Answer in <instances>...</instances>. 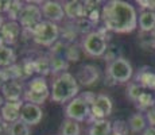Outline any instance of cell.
I'll use <instances>...</instances> for the list:
<instances>
[{"label":"cell","instance_id":"6da1fadb","mask_svg":"<svg viewBox=\"0 0 155 135\" xmlns=\"http://www.w3.org/2000/svg\"><path fill=\"white\" fill-rule=\"evenodd\" d=\"M139 15L131 3L123 0H109L101 7L104 29L115 34H130L138 27Z\"/></svg>","mask_w":155,"mask_h":135},{"label":"cell","instance_id":"7a4b0ae2","mask_svg":"<svg viewBox=\"0 0 155 135\" xmlns=\"http://www.w3.org/2000/svg\"><path fill=\"white\" fill-rule=\"evenodd\" d=\"M78 92L80 84L76 76H73L69 72H65L62 74H58L53 81L50 99H51V101L58 104L69 103L74 97L78 96Z\"/></svg>","mask_w":155,"mask_h":135},{"label":"cell","instance_id":"3957f363","mask_svg":"<svg viewBox=\"0 0 155 135\" xmlns=\"http://www.w3.org/2000/svg\"><path fill=\"white\" fill-rule=\"evenodd\" d=\"M108 32L105 29L91 31L82 37L81 41V49L86 56L89 57H103L105 56L108 50V42H107V34Z\"/></svg>","mask_w":155,"mask_h":135},{"label":"cell","instance_id":"277c9868","mask_svg":"<svg viewBox=\"0 0 155 135\" xmlns=\"http://www.w3.org/2000/svg\"><path fill=\"white\" fill-rule=\"evenodd\" d=\"M59 35H61L59 26L57 23H53V22L43 19V22L32 31L31 38L37 45L46 46V47H53L59 41Z\"/></svg>","mask_w":155,"mask_h":135},{"label":"cell","instance_id":"5b68a950","mask_svg":"<svg viewBox=\"0 0 155 135\" xmlns=\"http://www.w3.org/2000/svg\"><path fill=\"white\" fill-rule=\"evenodd\" d=\"M107 76L115 84L116 83H119V84L130 83V80L134 76L132 65L124 57H117L112 62H109L108 68H107Z\"/></svg>","mask_w":155,"mask_h":135},{"label":"cell","instance_id":"8992f818","mask_svg":"<svg viewBox=\"0 0 155 135\" xmlns=\"http://www.w3.org/2000/svg\"><path fill=\"white\" fill-rule=\"evenodd\" d=\"M42 18L43 15H42V10H41V5H37L34 2H28L23 7L18 22L22 26L23 31L28 32L31 35L32 31L43 22Z\"/></svg>","mask_w":155,"mask_h":135},{"label":"cell","instance_id":"52a82bcc","mask_svg":"<svg viewBox=\"0 0 155 135\" xmlns=\"http://www.w3.org/2000/svg\"><path fill=\"white\" fill-rule=\"evenodd\" d=\"M65 116H66V119H70V120H74L77 123L88 122L91 118V104L81 95L77 96L66 104Z\"/></svg>","mask_w":155,"mask_h":135},{"label":"cell","instance_id":"ba28073f","mask_svg":"<svg viewBox=\"0 0 155 135\" xmlns=\"http://www.w3.org/2000/svg\"><path fill=\"white\" fill-rule=\"evenodd\" d=\"M113 104L112 100L107 95H96V99L91 106V118L89 123H93L96 120H104L112 113Z\"/></svg>","mask_w":155,"mask_h":135},{"label":"cell","instance_id":"9c48e42d","mask_svg":"<svg viewBox=\"0 0 155 135\" xmlns=\"http://www.w3.org/2000/svg\"><path fill=\"white\" fill-rule=\"evenodd\" d=\"M41 10L45 20H49L53 23H59L66 18L65 15L64 5L59 2H53V0H47V2L41 3Z\"/></svg>","mask_w":155,"mask_h":135},{"label":"cell","instance_id":"30bf717a","mask_svg":"<svg viewBox=\"0 0 155 135\" xmlns=\"http://www.w3.org/2000/svg\"><path fill=\"white\" fill-rule=\"evenodd\" d=\"M23 29L19 25V22H12V20H5L3 23L2 27V35L0 39L4 45L12 46L14 43H16V41L19 39L20 34H22Z\"/></svg>","mask_w":155,"mask_h":135},{"label":"cell","instance_id":"8fae6325","mask_svg":"<svg viewBox=\"0 0 155 135\" xmlns=\"http://www.w3.org/2000/svg\"><path fill=\"white\" fill-rule=\"evenodd\" d=\"M76 79L78 81V84H81V85L91 86L99 81L100 69L97 68L96 65H92V64L82 65V66L78 69V72H77Z\"/></svg>","mask_w":155,"mask_h":135},{"label":"cell","instance_id":"7c38bea8","mask_svg":"<svg viewBox=\"0 0 155 135\" xmlns=\"http://www.w3.org/2000/svg\"><path fill=\"white\" fill-rule=\"evenodd\" d=\"M25 104L23 100L19 101H5L0 108V116L3 118V120L8 124L20 120V111Z\"/></svg>","mask_w":155,"mask_h":135},{"label":"cell","instance_id":"4fadbf2b","mask_svg":"<svg viewBox=\"0 0 155 135\" xmlns=\"http://www.w3.org/2000/svg\"><path fill=\"white\" fill-rule=\"evenodd\" d=\"M25 85L22 81H7L2 88L0 93L5 101H19L25 96Z\"/></svg>","mask_w":155,"mask_h":135},{"label":"cell","instance_id":"5bb4252c","mask_svg":"<svg viewBox=\"0 0 155 135\" xmlns=\"http://www.w3.org/2000/svg\"><path fill=\"white\" fill-rule=\"evenodd\" d=\"M43 118V111L41 106H35L31 103H25L20 111V120L28 126L38 124Z\"/></svg>","mask_w":155,"mask_h":135},{"label":"cell","instance_id":"9a60e30c","mask_svg":"<svg viewBox=\"0 0 155 135\" xmlns=\"http://www.w3.org/2000/svg\"><path fill=\"white\" fill-rule=\"evenodd\" d=\"M64 10L65 15L69 19H71L73 22L82 19L84 18V2H78V0H70V2H65L64 4Z\"/></svg>","mask_w":155,"mask_h":135},{"label":"cell","instance_id":"2e32d148","mask_svg":"<svg viewBox=\"0 0 155 135\" xmlns=\"http://www.w3.org/2000/svg\"><path fill=\"white\" fill-rule=\"evenodd\" d=\"M135 81L140 84L144 89L155 91V72H153L150 68H142L136 74Z\"/></svg>","mask_w":155,"mask_h":135},{"label":"cell","instance_id":"e0dca14e","mask_svg":"<svg viewBox=\"0 0 155 135\" xmlns=\"http://www.w3.org/2000/svg\"><path fill=\"white\" fill-rule=\"evenodd\" d=\"M99 4V2H84V18L93 26L101 20V10Z\"/></svg>","mask_w":155,"mask_h":135},{"label":"cell","instance_id":"ac0fdd59","mask_svg":"<svg viewBox=\"0 0 155 135\" xmlns=\"http://www.w3.org/2000/svg\"><path fill=\"white\" fill-rule=\"evenodd\" d=\"M127 123H128L130 131L134 134H142L143 131L148 127L146 115H143L142 112H136V113H134V115H131Z\"/></svg>","mask_w":155,"mask_h":135},{"label":"cell","instance_id":"d6986e66","mask_svg":"<svg viewBox=\"0 0 155 135\" xmlns=\"http://www.w3.org/2000/svg\"><path fill=\"white\" fill-rule=\"evenodd\" d=\"M16 64V53L11 46L4 45L0 39V68L4 69Z\"/></svg>","mask_w":155,"mask_h":135},{"label":"cell","instance_id":"ffe728a7","mask_svg":"<svg viewBox=\"0 0 155 135\" xmlns=\"http://www.w3.org/2000/svg\"><path fill=\"white\" fill-rule=\"evenodd\" d=\"M138 23L140 32H153L155 30V11H140Z\"/></svg>","mask_w":155,"mask_h":135},{"label":"cell","instance_id":"44dd1931","mask_svg":"<svg viewBox=\"0 0 155 135\" xmlns=\"http://www.w3.org/2000/svg\"><path fill=\"white\" fill-rule=\"evenodd\" d=\"M112 133V122L107 120H96L91 123L88 134L89 135H109Z\"/></svg>","mask_w":155,"mask_h":135},{"label":"cell","instance_id":"7402d4cb","mask_svg":"<svg viewBox=\"0 0 155 135\" xmlns=\"http://www.w3.org/2000/svg\"><path fill=\"white\" fill-rule=\"evenodd\" d=\"M135 107L139 110V112H147L150 108L155 107V96L151 92H143L140 97L135 101Z\"/></svg>","mask_w":155,"mask_h":135},{"label":"cell","instance_id":"603a6c76","mask_svg":"<svg viewBox=\"0 0 155 135\" xmlns=\"http://www.w3.org/2000/svg\"><path fill=\"white\" fill-rule=\"evenodd\" d=\"M27 91L38 92V93H51V88L49 86L45 77H34L27 85Z\"/></svg>","mask_w":155,"mask_h":135},{"label":"cell","instance_id":"cb8c5ba5","mask_svg":"<svg viewBox=\"0 0 155 135\" xmlns=\"http://www.w3.org/2000/svg\"><path fill=\"white\" fill-rule=\"evenodd\" d=\"M50 62H51V73L53 74H62L68 70L69 62L65 58V56H50Z\"/></svg>","mask_w":155,"mask_h":135},{"label":"cell","instance_id":"d4e9b609","mask_svg":"<svg viewBox=\"0 0 155 135\" xmlns=\"http://www.w3.org/2000/svg\"><path fill=\"white\" fill-rule=\"evenodd\" d=\"M7 76V80L8 81H23L25 79H27L23 72V68H22V64H14L8 68H4L3 69Z\"/></svg>","mask_w":155,"mask_h":135},{"label":"cell","instance_id":"484cf974","mask_svg":"<svg viewBox=\"0 0 155 135\" xmlns=\"http://www.w3.org/2000/svg\"><path fill=\"white\" fill-rule=\"evenodd\" d=\"M35 73H38L41 77H46L51 73V62L50 57L42 56L35 59Z\"/></svg>","mask_w":155,"mask_h":135},{"label":"cell","instance_id":"4316f807","mask_svg":"<svg viewBox=\"0 0 155 135\" xmlns=\"http://www.w3.org/2000/svg\"><path fill=\"white\" fill-rule=\"evenodd\" d=\"M81 134V127L80 123L70 120V119H65L61 126V135H80Z\"/></svg>","mask_w":155,"mask_h":135},{"label":"cell","instance_id":"83f0119b","mask_svg":"<svg viewBox=\"0 0 155 135\" xmlns=\"http://www.w3.org/2000/svg\"><path fill=\"white\" fill-rule=\"evenodd\" d=\"M25 4H26L25 2H19V0H12L10 10H8L7 15H5V16L8 18V20H12V22H18V20H19L20 14H22L23 7H25Z\"/></svg>","mask_w":155,"mask_h":135},{"label":"cell","instance_id":"f1b7e54d","mask_svg":"<svg viewBox=\"0 0 155 135\" xmlns=\"http://www.w3.org/2000/svg\"><path fill=\"white\" fill-rule=\"evenodd\" d=\"M144 92V88L140 85V84H138L136 81H132V83H128V86H127V96L128 99H130L131 101H134L135 103L136 100H138L139 97H140V95Z\"/></svg>","mask_w":155,"mask_h":135},{"label":"cell","instance_id":"f546056e","mask_svg":"<svg viewBox=\"0 0 155 135\" xmlns=\"http://www.w3.org/2000/svg\"><path fill=\"white\" fill-rule=\"evenodd\" d=\"M8 135H30V126L22 120H18L10 124Z\"/></svg>","mask_w":155,"mask_h":135},{"label":"cell","instance_id":"4dcf8cb0","mask_svg":"<svg viewBox=\"0 0 155 135\" xmlns=\"http://www.w3.org/2000/svg\"><path fill=\"white\" fill-rule=\"evenodd\" d=\"M80 50H82V49H78L77 45H74V43L68 45L66 49H65V58H66L68 61H78Z\"/></svg>","mask_w":155,"mask_h":135},{"label":"cell","instance_id":"1f68e13d","mask_svg":"<svg viewBox=\"0 0 155 135\" xmlns=\"http://www.w3.org/2000/svg\"><path fill=\"white\" fill-rule=\"evenodd\" d=\"M20 64H22V68H23V72H25L26 77H30L35 73V59L25 58Z\"/></svg>","mask_w":155,"mask_h":135},{"label":"cell","instance_id":"d6a6232c","mask_svg":"<svg viewBox=\"0 0 155 135\" xmlns=\"http://www.w3.org/2000/svg\"><path fill=\"white\" fill-rule=\"evenodd\" d=\"M112 130L113 131H117V133L123 134V135H127L128 133V123L127 122H123V120H115L112 123Z\"/></svg>","mask_w":155,"mask_h":135},{"label":"cell","instance_id":"836d02e7","mask_svg":"<svg viewBox=\"0 0 155 135\" xmlns=\"http://www.w3.org/2000/svg\"><path fill=\"white\" fill-rule=\"evenodd\" d=\"M136 4L142 8V11H155V0H138Z\"/></svg>","mask_w":155,"mask_h":135},{"label":"cell","instance_id":"e575fe53","mask_svg":"<svg viewBox=\"0 0 155 135\" xmlns=\"http://www.w3.org/2000/svg\"><path fill=\"white\" fill-rule=\"evenodd\" d=\"M11 3H12V0H0V15H7L8 10L11 7Z\"/></svg>","mask_w":155,"mask_h":135},{"label":"cell","instance_id":"d590c367","mask_svg":"<svg viewBox=\"0 0 155 135\" xmlns=\"http://www.w3.org/2000/svg\"><path fill=\"white\" fill-rule=\"evenodd\" d=\"M146 119H147L148 126H151V127H155V107L150 108V110L146 112Z\"/></svg>","mask_w":155,"mask_h":135},{"label":"cell","instance_id":"8d00e7d4","mask_svg":"<svg viewBox=\"0 0 155 135\" xmlns=\"http://www.w3.org/2000/svg\"><path fill=\"white\" fill-rule=\"evenodd\" d=\"M8 128H10V124L5 123L0 116V135H8Z\"/></svg>","mask_w":155,"mask_h":135},{"label":"cell","instance_id":"74e56055","mask_svg":"<svg viewBox=\"0 0 155 135\" xmlns=\"http://www.w3.org/2000/svg\"><path fill=\"white\" fill-rule=\"evenodd\" d=\"M7 76H5V73H4V70L3 69H0V91H2V88L4 86V84L7 83Z\"/></svg>","mask_w":155,"mask_h":135},{"label":"cell","instance_id":"f35d334b","mask_svg":"<svg viewBox=\"0 0 155 135\" xmlns=\"http://www.w3.org/2000/svg\"><path fill=\"white\" fill-rule=\"evenodd\" d=\"M142 135H155V127H151V126H148V127L142 133Z\"/></svg>","mask_w":155,"mask_h":135},{"label":"cell","instance_id":"ab89813d","mask_svg":"<svg viewBox=\"0 0 155 135\" xmlns=\"http://www.w3.org/2000/svg\"><path fill=\"white\" fill-rule=\"evenodd\" d=\"M4 103H5V100H4V99H3L2 93H0V108H2V106H3V104H4Z\"/></svg>","mask_w":155,"mask_h":135},{"label":"cell","instance_id":"60d3db41","mask_svg":"<svg viewBox=\"0 0 155 135\" xmlns=\"http://www.w3.org/2000/svg\"><path fill=\"white\" fill-rule=\"evenodd\" d=\"M5 20H3V18H0V35H2V27H3V23H4Z\"/></svg>","mask_w":155,"mask_h":135},{"label":"cell","instance_id":"b9f144b4","mask_svg":"<svg viewBox=\"0 0 155 135\" xmlns=\"http://www.w3.org/2000/svg\"><path fill=\"white\" fill-rule=\"evenodd\" d=\"M109 135H123V134H120V133H117V131H113L112 130V133L109 134Z\"/></svg>","mask_w":155,"mask_h":135},{"label":"cell","instance_id":"7bdbcfd3","mask_svg":"<svg viewBox=\"0 0 155 135\" xmlns=\"http://www.w3.org/2000/svg\"><path fill=\"white\" fill-rule=\"evenodd\" d=\"M153 35H154V39H155V30H154V31H153Z\"/></svg>","mask_w":155,"mask_h":135}]
</instances>
